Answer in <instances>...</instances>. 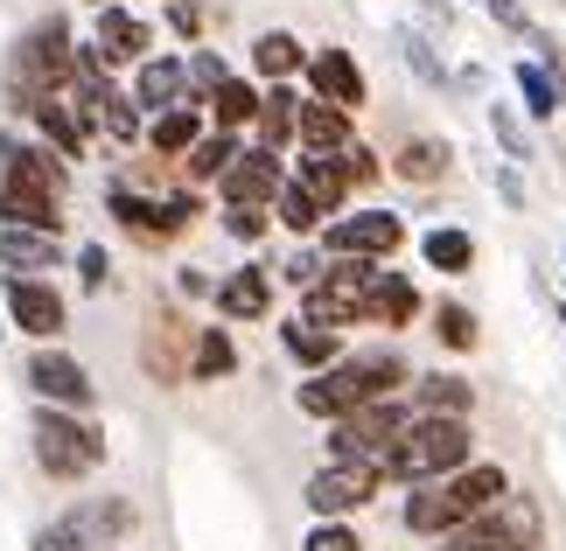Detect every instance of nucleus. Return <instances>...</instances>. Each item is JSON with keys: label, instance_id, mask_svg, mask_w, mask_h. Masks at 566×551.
<instances>
[{"label": "nucleus", "instance_id": "nucleus-1", "mask_svg": "<svg viewBox=\"0 0 566 551\" xmlns=\"http://www.w3.org/2000/svg\"><path fill=\"white\" fill-rule=\"evenodd\" d=\"M406 384H412V363H406L391 342H378V349H343L329 370L301 378L294 405H301V418H322V426H336L343 412L378 405V399H399Z\"/></svg>", "mask_w": 566, "mask_h": 551}, {"label": "nucleus", "instance_id": "nucleus-2", "mask_svg": "<svg viewBox=\"0 0 566 551\" xmlns=\"http://www.w3.org/2000/svg\"><path fill=\"white\" fill-rule=\"evenodd\" d=\"M496 496H511V468H496V460H469V468H454L441 481H420V489L406 496V531L412 538H427V544H441L454 538L462 523H475L490 510Z\"/></svg>", "mask_w": 566, "mask_h": 551}, {"label": "nucleus", "instance_id": "nucleus-3", "mask_svg": "<svg viewBox=\"0 0 566 551\" xmlns=\"http://www.w3.org/2000/svg\"><path fill=\"white\" fill-rule=\"evenodd\" d=\"M29 454L35 468L63 481V489H77V481H92L105 468V433L92 412H63V405H35L29 412Z\"/></svg>", "mask_w": 566, "mask_h": 551}, {"label": "nucleus", "instance_id": "nucleus-4", "mask_svg": "<svg viewBox=\"0 0 566 551\" xmlns=\"http://www.w3.org/2000/svg\"><path fill=\"white\" fill-rule=\"evenodd\" d=\"M469 460H475V426L469 418H412L385 454V481L420 489V481H441L454 468H469Z\"/></svg>", "mask_w": 566, "mask_h": 551}, {"label": "nucleus", "instance_id": "nucleus-5", "mask_svg": "<svg viewBox=\"0 0 566 551\" xmlns=\"http://www.w3.org/2000/svg\"><path fill=\"white\" fill-rule=\"evenodd\" d=\"M105 210H113V231L119 237H134V245L147 252H161V245H176V237L203 216V189H168V195H147V189H126L119 174L105 182Z\"/></svg>", "mask_w": 566, "mask_h": 551}, {"label": "nucleus", "instance_id": "nucleus-6", "mask_svg": "<svg viewBox=\"0 0 566 551\" xmlns=\"http://www.w3.org/2000/svg\"><path fill=\"white\" fill-rule=\"evenodd\" d=\"M385 273H391V266H371V258H329V266H322V279L301 294L294 315H308V321H322V328H357V321H371Z\"/></svg>", "mask_w": 566, "mask_h": 551}, {"label": "nucleus", "instance_id": "nucleus-7", "mask_svg": "<svg viewBox=\"0 0 566 551\" xmlns=\"http://www.w3.org/2000/svg\"><path fill=\"white\" fill-rule=\"evenodd\" d=\"M134 538V502L126 496H77L56 523H42L29 551H113Z\"/></svg>", "mask_w": 566, "mask_h": 551}, {"label": "nucleus", "instance_id": "nucleus-8", "mask_svg": "<svg viewBox=\"0 0 566 551\" xmlns=\"http://www.w3.org/2000/svg\"><path fill=\"white\" fill-rule=\"evenodd\" d=\"M546 544V517H538V502L532 496H496L475 523H462L454 538H441L433 551H538Z\"/></svg>", "mask_w": 566, "mask_h": 551}, {"label": "nucleus", "instance_id": "nucleus-9", "mask_svg": "<svg viewBox=\"0 0 566 551\" xmlns=\"http://www.w3.org/2000/svg\"><path fill=\"white\" fill-rule=\"evenodd\" d=\"M322 258H371V266H391V252H406V216L399 210H343L315 231Z\"/></svg>", "mask_w": 566, "mask_h": 551}, {"label": "nucleus", "instance_id": "nucleus-10", "mask_svg": "<svg viewBox=\"0 0 566 551\" xmlns=\"http://www.w3.org/2000/svg\"><path fill=\"white\" fill-rule=\"evenodd\" d=\"M406 426H412L406 391H399V399H378V405H357V412H343L336 426H329V460H364V468H385L391 439H399Z\"/></svg>", "mask_w": 566, "mask_h": 551}, {"label": "nucleus", "instance_id": "nucleus-11", "mask_svg": "<svg viewBox=\"0 0 566 551\" xmlns=\"http://www.w3.org/2000/svg\"><path fill=\"white\" fill-rule=\"evenodd\" d=\"M189 349H196V321L182 315V300H147L140 315V370L155 384H189Z\"/></svg>", "mask_w": 566, "mask_h": 551}, {"label": "nucleus", "instance_id": "nucleus-12", "mask_svg": "<svg viewBox=\"0 0 566 551\" xmlns=\"http://www.w3.org/2000/svg\"><path fill=\"white\" fill-rule=\"evenodd\" d=\"M0 315L8 328H21L35 349L71 336V300H63L56 279H29V273H0Z\"/></svg>", "mask_w": 566, "mask_h": 551}, {"label": "nucleus", "instance_id": "nucleus-13", "mask_svg": "<svg viewBox=\"0 0 566 551\" xmlns=\"http://www.w3.org/2000/svg\"><path fill=\"white\" fill-rule=\"evenodd\" d=\"M385 489V468H364V460H322V468L301 481V502H308L315 517H350L371 510V496Z\"/></svg>", "mask_w": 566, "mask_h": 551}, {"label": "nucleus", "instance_id": "nucleus-14", "mask_svg": "<svg viewBox=\"0 0 566 551\" xmlns=\"http://www.w3.org/2000/svg\"><path fill=\"white\" fill-rule=\"evenodd\" d=\"M21 384L35 391V405H63V412H92V399H98L84 357H71L63 342H42L35 357L21 363Z\"/></svg>", "mask_w": 566, "mask_h": 551}, {"label": "nucleus", "instance_id": "nucleus-15", "mask_svg": "<svg viewBox=\"0 0 566 551\" xmlns=\"http://www.w3.org/2000/svg\"><path fill=\"white\" fill-rule=\"evenodd\" d=\"M84 50L98 56V71H134V63L155 56V21L134 14L126 0H113V8H98L92 42H84Z\"/></svg>", "mask_w": 566, "mask_h": 551}, {"label": "nucleus", "instance_id": "nucleus-16", "mask_svg": "<svg viewBox=\"0 0 566 551\" xmlns=\"http://www.w3.org/2000/svg\"><path fill=\"white\" fill-rule=\"evenodd\" d=\"M301 77H308V98L336 105V113H364L371 105V77H364V63L350 50H336V42H322V50H308V63H301Z\"/></svg>", "mask_w": 566, "mask_h": 551}, {"label": "nucleus", "instance_id": "nucleus-17", "mask_svg": "<svg viewBox=\"0 0 566 551\" xmlns=\"http://www.w3.org/2000/svg\"><path fill=\"white\" fill-rule=\"evenodd\" d=\"M287 189V161L280 153H266V147H238V161L217 174V195H224L231 210H273V195Z\"/></svg>", "mask_w": 566, "mask_h": 551}, {"label": "nucleus", "instance_id": "nucleus-18", "mask_svg": "<svg viewBox=\"0 0 566 551\" xmlns=\"http://www.w3.org/2000/svg\"><path fill=\"white\" fill-rule=\"evenodd\" d=\"M0 174H14V182H29L42 195H56V203H71V161L50 153L35 134H14V126H0Z\"/></svg>", "mask_w": 566, "mask_h": 551}, {"label": "nucleus", "instance_id": "nucleus-19", "mask_svg": "<svg viewBox=\"0 0 566 551\" xmlns=\"http://www.w3.org/2000/svg\"><path fill=\"white\" fill-rule=\"evenodd\" d=\"M126 98H134L140 119H155V113H168V105H182V98H189L182 56H176V50H155L147 63H134V84H126Z\"/></svg>", "mask_w": 566, "mask_h": 551}, {"label": "nucleus", "instance_id": "nucleus-20", "mask_svg": "<svg viewBox=\"0 0 566 551\" xmlns=\"http://www.w3.org/2000/svg\"><path fill=\"white\" fill-rule=\"evenodd\" d=\"M210 307H217V321H224V328L266 321L273 315V266H238V273H224V279H217V294H210Z\"/></svg>", "mask_w": 566, "mask_h": 551}, {"label": "nucleus", "instance_id": "nucleus-21", "mask_svg": "<svg viewBox=\"0 0 566 551\" xmlns=\"http://www.w3.org/2000/svg\"><path fill=\"white\" fill-rule=\"evenodd\" d=\"M203 134H210V119H203V98H182V105H168V113H155V119H147L140 147L155 153V161H168V168H176V161H182V153H189L196 140H203Z\"/></svg>", "mask_w": 566, "mask_h": 551}, {"label": "nucleus", "instance_id": "nucleus-22", "mask_svg": "<svg viewBox=\"0 0 566 551\" xmlns=\"http://www.w3.org/2000/svg\"><path fill=\"white\" fill-rule=\"evenodd\" d=\"M29 126H35V140L50 147V153H63L71 168L84 161V147H92V126L77 119V105L63 98V92H56V98H35V105H29Z\"/></svg>", "mask_w": 566, "mask_h": 551}, {"label": "nucleus", "instance_id": "nucleus-23", "mask_svg": "<svg viewBox=\"0 0 566 551\" xmlns=\"http://www.w3.org/2000/svg\"><path fill=\"white\" fill-rule=\"evenodd\" d=\"M406 405H412V418H469L475 384L454 378V370H420V378L406 384Z\"/></svg>", "mask_w": 566, "mask_h": 551}, {"label": "nucleus", "instance_id": "nucleus-24", "mask_svg": "<svg viewBox=\"0 0 566 551\" xmlns=\"http://www.w3.org/2000/svg\"><path fill=\"white\" fill-rule=\"evenodd\" d=\"M0 224L63 237V231H71V216H63L56 195H42V189H29V182H14V174H0Z\"/></svg>", "mask_w": 566, "mask_h": 551}, {"label": "nucleus", "instance_id": "nucleus-25", "mask_svg": "<svg viewBox=\"0 0 566 551\" xmlns=\"http://www.w3.org/2000/svg\"><path fill=\"white\" fill-rule=\"evenodd\" d=\"M287 182L308 195L322 216H343V210H350V174H343L336 153H301V161L287 168Z\"/></svg>", "mask_w": 566, "mask_h": 551}, {"label": "nucleus", "instance_id": "nucleus-26", "mask_svg": "<svg viewBox=\"0 0 566 551\" xmlns=\"http://www.w3.org/2000/svg\"><path fill=\"white\" fill-rule=\"evenodd\" d=\"M391 174L412 189H433V182H448L454 174V140L448 134H406L399 153H391Z\"/></svg>", "mask_w": 566, "mask_h": 551}, {"label": "nucleus", "instance_id": "nucleus-27", "mask_svg": "<svg viewBox=\"0 0 566 551\" xmlns=\"http://www.w3.org/2000/svg\"><path fill=\"white\" fill-rule=\"evenodd\" d=\"M63 258H71V245H63V237L0 224V273H29V279H42V273H56Z\"/></svg>", "mask_w": 566, "mask_h": 551}, {"label": "nucleus", "instance_id": "nucleus-28", "mask_svg": "<svg viewBox=\"0 0 566 551\" xmlns=\"http://www.w3.org/2000/svg\"><path fill=\"white\" fill-rule=\"evenodd\" d=\"M511 84H517V98H525V119H559L566 113V71H559V63L517 56L511 63Z\"/></svg>", "mask_w": 566, "mask_h": 551}, {"label": "nucleus", "instance_id": "nucleus-29", "mask_svg": "<svg viewBox=\"0 0 566 551\" xmlns=\"http://www.w3.org/2000/svg\"><path fill=\"white\" fill-rule=\"evenodd\" d=\"M259 98H266V84H252V77H238V71H231V77L203 98V119L217 126V134H238V140H245V134H252V119H259Z\"/></svg>", "mask_w": 566, "mask_h": 551}, {"label": "nucleus", "instance_id": "nucleus-30", "mask_svg": "<svg viewBox=\"0 0 566 551\" xmlns=\"http://www.w3.org/2000/svg\"><path fill=\"white\" fill-rule=\"evenodd\" d=\"M280 349H287V363H301V378H315V370H329L350 342H343V328H322L308 315H294L287 328H280Z\"/></svg>", "mask_w": 566, "mask_h": 551}, {"label": "nucleus", "instance_id": "nucleus-31", "mask_svg": "<svg viewBox=\"0 0 566 551\" xmlns=\"http://www.w3.org/2000/svg\"><path fill=\"white\" fill-rule=\"evenodd\" d=\"M245 63H252V84H294L301 63H308V50H301L294 29H259L252 50H245Z\"/></svg>", "mask_w": 566, "mask_h": 551}, {"label": "nucleus", "instance_id": "nucleus-32", "mask_svg": "<svg viewBox=\"0 0 566 551\" xmlns=\"http://www.w3.org/2000/svg\"><path fill=\"white\" fill-rule=\"evenodd\" d=\"M294 126H301V92H294V84H266L259 119H252V147H266V153H280V161H287Z\"/></svg>", "mask_w": 566, "mask_h": 551}, {"label": "nucleus", "instance_id": "nucleus-33", "mask_svg": "<svg viewBox=\"0 0 566 551\" xmlns=\"http://www.w3.org/2000/svg\"><path fill=\"white\" fill-rule=\"evenodd\" d=\"M357 140V119L350 113H336V105H322V98H301V126H294V147L301 153H343Z\"/></svg>", "mask_w": 566, "mask_h": 551}, {"label": "nucleus", "instance_id": "nucleus-34", "mask_svg": "<svg viewBox=\"0 0 566 551\" xmlns=\"http://www.w3.org/2000/svg\"><path fill=\"white\" fill-rule=\"evenodd\" d=\"M238 147H245L238 134H217V126H210V134L176 161V182H182V189H217V174L238 161Z\"/></svg>", "mask_w": 566, "mask_h": 551}, {"label": "nucleus", "instance_id": "nucleus-35", "mask_svg": "<svg viewBox=\"0 0 566 551\" xmlns=\"http://www.w3.org/2000/svg\"><path fill=\"white\" fill-rule=\"evenodd\" d=\"M420 258H427V273H441V279H462L475 266V237L462 224H427L420 231Z\"/></svg>", "mask_w": 566, "mask_h": 551}, {"label": "nucleus", "instance_id": "nucleus-36", "mask_svg": "<svg viewBox=\"0 0 566 551\" xmlns=\"http://www.w3.org/2000/svg\"><path fill=\"white\" fill-rule=\"evenodd\" d=\"M238 378V342H231V328L217 321V328H196V349H189V384H224Z\"/></svg>", "mask_w": 566, "mask_h": 551}, {"label": "nucleus", "instance_id": "nucleus-37", "mask_svg": "<svg viewBox=\"0 0 566 551\" xmlns=\"http://www.w3.org/2000/svg\"><path fill=\"white\" fill-rule=\"evenodd\" d=\"M427 315V300H420V286H412V273H385V286H378V307H371V328H412Z\"/></svg>", "mask_w": 566, "mask_h": 551}, {"label": "nucleus", "instance_id": "nucleus-38", "mask_svg": "<svg viewBox=\"0 0 566 551\" xmlns=\"http://www.w3.org/2000/svg\"><path fill=\"white\" fill-rule=\"evenodd\" d=\"M273 224H280V231H287V237H294V245H308V237H315L322 224H329V216H322V210L308 203V195H301V189L287 182V189H280V195H273Z\"/></svg>", "mask_w": 566, "mask_h": 551}, {"label": "nucleus", "instance_id": "nucleus-39", "mask_svg": "<svg viewBox=\"0 0 566 551\" xmlns=\"http://www.w3.org/2000/svg\"><path fill=\"white\" fill-rule=\"evenodd\" d=\"M433 336H441L448 357H469V349H475V315L462 300H441V307H433Z\"/></svg>", "mask_w": 566, "mask_h": 551}, {"label": "nucleus", "instance_id": "nucleus-40", "mask_svg": "<svg viewBox=\"0 0 566 551\" xmlns=\"http://www.w3.org/2000/svg\"><path fill=\"white\" fill-rule=\"evenodd\" d=\"M490 134H496V147H504V161H511V168H525V161H532V134H525V119H517L511 105H490Z\"/></svg>", "mask_w": 566, "mask_h": 551}, {"label": "nucleus", "instance_id": "nucleus-41", "mask_svg": "<svg viewBox=\"0 0 566 551\" xmlns=\"http://www.w3.org/2000/svg\"><path fill=\"white\" fill-rule=\"evenodd\" d=\"M182 71H189V98H210L217 84L231 77V63L217 56V50H203V42H196V50H182Z\"/></svg>", "mask_w": 566, "mask_h": 551}, {"label": "nucleus", "instance_id": "nucleus-42", "mask_svg": "<svg viewBox=\"0 0 566 551\" xmlns=\"http://www.w3.org/2000/svg\"><path fill=\"white\" fill-rule=\"evenodd\" d=\"M301 551H364V538H357L350 517H315V531L301 538Z\"/></svg>", "mask_w": 566, "mask_h": 551}, {"label": "nucleus", "instance_id": "nucleus-43", "mask_svg": "<svg viewBox=\"0 0 566 551\" xmlns=\"http://www.w3.org/2000/svg\"><path fill=\"white\" fill-rule=\"evenodd\" d=\"M217 224H224L231 245H245V252H252L259 237L273 231V210H231V203H224V210H217Z\"/></svg>", "mask_w": 566, "mask_h": 551}, {"label": "nucleus", "instance_id": "nucleus-44", "mask_svg": "<svg viewBox=\"0 0 566 551\" xmlns=\"http://www.w3.org/2000/svg\"><path fill=\"white\" fill-rule=\"evenodd\" d=\"M399 42H406V71H412V77H427V84H448V63L433 56V42H427V35H412V29H406Z\"/></svg>", "mask_w": 566, "mask_h": 551}, {"label": "nucleus", "instance_id": "nucleus-45", "mask_svg": "<svg viewBox=\"0 0 566 551\" xmlns=\"http://www.w3.org/2000/svg\"><path fill=\"white\" fill-rule=\"evenodd\" d=\"M322 266H329V258H322L315 245H294V258H287V266H273V273H280V279H287V286H294V294H308V286L322 279Z\"/></svg>", "mask_w": 566, "mask_h": 551}, {"label": "nucleus", "instance_id": "nucleus-46", "mask_svg": "<svg viewBox=\"0 0 566 551\" xmlns=\"http://www.w3.org/2000/svg\"><path fill=\"white\" fill-rule=\"evenodd\" d=\"M336 161H343V174H350V189H371L378 174H385V161H378V153L364 147V140H350V147L336 153Z\"/></svg>", "mask_w": 566, "mask_h": 551}, {"label": "nucleus", "instance_id": "nucleus-47", "mask_svg": "<svg viewBox=\"0 0 566 551\" xmlns=\"http://www.w3.org/2000/svg\"><path fill=\"white\" fill-rule=\"evenodd\" d=\"M168 29H176L182 50H196L203 42V0H168Z\"/></svg>", "mask_w": 566, "mask_h": 551}, {"label": "nucleus", "instance_id": "nucleus-48", "mask_svg": "<svg viewBox=\"0 0 566 551\" xmlns=\"http://www.w3.org/2000/svg\"><path fill=\"white\" fill-rule=\"evenodd\" d=\"M105 279H113L105 245H77V286H84V294H105Z\"/></svg>", "mask_w": 566, "mask_h": 551}, {"label": "nucleus", "instance_id": "nucleus-49", "mask_svg": "<svg viewBox=\"0 0 566 551\" xmlns=\"http://www.w3.org/2000/svg\"><path fill=\"white\" fill-rule=\"evenodd\" d=\"M217 294V279L203 273V266H176V300L182 307H196V300H210Z\"/></svg>", "mask_w": 566, "mask_h": 551}, {"label": "nucleus", "instance_id": "nucleus-50", "mask_svg": "<svg viewBox=\"0 0 566 551\" xmlns=\"http://www.w3.org/2000/svg\"><path fill=\"white\" fill-rule=\"evenodd\" d=\"M483 8H490L496 21H504L511 35H525V8H517V0H483Z\"/></svg>", "mask_w": 566, "mask_h": 551}, {"label": "nucleus", "instance_id": "nucleus-51", "mask_svg": "<svg viewBox=\"0 0 566 551\" xmlns=\"http://www.w3.org/2000/svg\"><path fill=\"white\" fill-rule=\"evenodd\" d=\"M496 189H504V203H525V182H517V168L496 174Z\"/></svg>", "mask_w": 566, "mask_h": 551}, {"label": "nucleus", "instance_id": "nucleus-52", "mask_svg": "<svg viewBox=\"0 0 566 551\" xmlns=\"http://www.w3.org/2000/svg\"><path fill=\"white\" fill-rule=\"evenodd\" d=\"M84 8H113V0H84Z\"/></svg>", "mask_w": 566, "mask_h": 551}, {"label": "nucleus", "instance_id": "nucleus-53", "mask_svg": "<svg viewBox=\"0 0 566 551\" xmlns=\"http://www.w3.org/2000/svg\"><path fill=\"white\" fill-rule=\"evenodd\" d=\"M559 328H566V307H559Z\"/></svg>", "mask_w": 566, "mask_h": 551}, {"label": "nucleus", "instance_id": "nucleus-54", "mask_svg": "<svg viewBox=\"0 0 566 551\" xmlns=\"http://www.w3.org/2000/svg\"><path fill=\"white\" fill-rule=\"evenodd\" d=\"M475 8H483V0H475Z\"/></svg>", "mask_w": 566, "mask_h": 551}, {"label": "nucleus", "instance_id": "nucleus-55", "mask_svg": "<svg viewBox=\"0 0 566 551\" xmlns=\"http://www.w3.org/2000/svg\"><path fill=\"white\" fill-rule=\"evenodd\" d=\"M161 8H168V0H161Z\"/></svg>", "mask_w": 566, "mask_h": 551}]
</instances>
